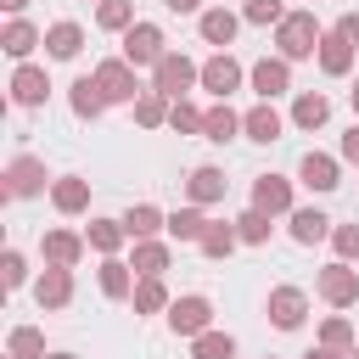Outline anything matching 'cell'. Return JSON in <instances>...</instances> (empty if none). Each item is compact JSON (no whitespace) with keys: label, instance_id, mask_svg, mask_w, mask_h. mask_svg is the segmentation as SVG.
I'll list each match as a JSON object with an SVG mask.
<instances>
[{"label":"cell","instance_id":"obj_4","mask_svg":"<svg viewBox=\"0 0 359 359\" xmlns=\"http://www.w3.org/2000/svg\"><path fill=\"white\" fill-rule=\"evenodd\" d=\"M168 331H174V337H185V342H196L202 331H213V303H208L202 292L174 297V303H168Z\"/></svg>","mask_w":359,"mask_h":359},{"label":"cell","instance_id":"obj_16","mask_svg":"<svg viewBox=\"0 0 359 359\" xmlns=\"http://www.w3.org/2000/svg\"><path fill=\"white\" fill-rule=\"evenodd\" d=\"M224 191H230V180H224V168H213V163L191 168V180H185L191 208H213V202H224Z\"/></svg>","mask_w":359,"mask_h":359},{"label":"cell","instance_id":"obj_19","mask_svg":"<svg viewBox=\"0 0 359 359\" xmlns=\"http://www.w3.org/2000/svg\"><path fill=\"white\" fill-rule=\"evenodd\" d=\"M50 208L67 213V219H79V213L90 208V180H84V174H56V185H50Z\"/></svg>","mask_w":359,"mask_h":359},{"label":"cell","instance_id":"obj_49","mask_svg":"<svg viewBox=\"0 0 359 359\" xmlns=\"http://www.w3.org/2000/svg\"><path fill=\"white\" fill-rule=\"evenodd\" d=\"M348 101H353V112H359V79H353V90H348Z\"/></svg>","mask_w":359,"mask_h":359},{"label":"cell","instance_id":"obj_35","mask_svg":"<svg viewBox=\"0 0 359 359\" xmlns=\"http://www.w3.org/2000/svg\"><path fill=\"white\" fill-rule=\"evenodd\" d=\"M168 112H174V101H168L163 90H146V95L135 101V123H140V129H163Z\"/></svg>","mask_w":359,"mask_h":359},{"label":"cell","instance_id":"obj_7","mask_svg":"<svg viewBox=\"0 0 359 359\" xmlns=\"http://www.w3.org/2000/svg\"><path fill=\"white\" fill-rule=\"evenodd\" d=\"M45 185H56V180L45 174V163H39L34 151H17V157L6 163V191H0V196H11V202H17V196H39Z\"/></svg>","mask_w":359,"mask_h":359},{"label":"cell","instance_id":"obj_9","mask_svg":"<svg viewBox=\"0 0 359 359\" xmlns=\"http://www.w3.org/2000/svg\"><path fill=\"white\" fill-rule=\"evenodd\" d=\"M264 314H269L275 331H297V325L309 320V292H303V286H275L269 303H264Z\"/></svg>","mask_w":359,"mask_h":359},{"label":"cell","instance_id":"obj_52","mask_svg":"<svg viewBox=\"0 0 359 359\" xmlns=\"http://www.w3.org/2000/svg\"><path fill=\"white\" fill-rule=\"evenodd\" d=\"M6 359H11V353H6Z\"/></svg>","mask_w":359,"mask_h":359},{"label":"cell","instance_id":"obj_24","mask_svg":"<svg viewBox=\"0 0 359 359\" xmlns=\"http://www.w3.org/2000/svg\"><path fill=\"white\" fill-rule=\"evenodd\" d=\"M34 303L39 309H67L73 303V269H50L45 264V275L34 280Z\"/></svg>","mask_w":359,"mask_h":359},{"label":"cell","instance_id":"obj_43","mask_svg":"<svg viewBox=\"0 0 359 359\" xmlns=\"http://www.w3.org/2000/svg\"><path fill=\"white\" fill-rule=\"evenodd\" d=\"M331 247H337L342 264H359V224H337L331 230Z\"/></svg>","mask_w":359,"mask_h":359},{"label":"cell","instance_id":"obj_22","mask_svg":"<svg viewBox=\"0 0 359 359\" xmlns=\"http://www.w3.org/2000/svg\"><path fill=\"white\" fill-rule=\"evenodd\" d=\"M79 50H84V28H79L73 17H62V22L45 28V56H50V62H73Z\"/></svg>","mask_w":359,"mask_h":359},{"label":"cell","instance_id":"obj_28","mask_svg":"<svg viewBox=\"0 0 359 359\" xmlns=\"http://www.w3.org/2000/svg\"><path fill=\"white\" fill-rule=\"evenodd\" d=\"M325 118H331V95H320V90H297V101H292V123L297 129H325Z\"/></svg>","mask_w":359,"mask_h":359},{"label":"cell","instance_id":"obj_32","mask_svg":"<svg viewBox=\"0 0 359 359\" xmlns=\"http://www.w3.org/2000/svg\"><path fill=\"white\" fill-rule=\"evenodd\" d=\"M129 303H135V314H168V303H174V297H168V286H163L157 275H140Z\"/></svg>","mask_w":359,"mask_h":359},{"label":"cell","instance_id":"obj_27","mask_svg":"<svg viewBox=\"0 0 359 359\" xmlns=\"http://www.w3.org/2000/svg\"><path fill=\"white\" fill-rule=\"evenodd\" d=\"M67 101H73V118H84V123H95V118L107 112V101H101V90H95V73H79V79L67 84Z\"/></svg>","mask_w":359,"mask_h":359},{"label":"cell","instance_id":"obj_37","mask_svg":"<svg viewBox=\"0 0 359 359\" xmlns=\"http://www.w3.org/2000/svg\"><path fill=\"white\" fill-rule=\"evenodd\" d=\"M6 353H11V359H50V353H45V331H39V325H17V331L6 337Z\"/></svg>","mask_w":359,"mask_h":359},{"label":"cell","instance_id":"obj_51","mask_svg":"<svg viewBox=\"0 0 359 359\" xmlns=\"http://www.w3.org/2000/svg\"><path fill=\"white\" fill-rule=\"evenodd\" d=\"M348 359H359V348H353V353H348Z\"/></svg>","mask_w":359,"mask_h":359},{"label":"cell","instance_id":"obj_54","mask_svg":"<svg viewBox=\"0 0 359 359\" xmlns=\"http://www.w3.org/2000/svg\"><path fill=\"white\" fill-rule=\"evenodd\" d=\"M269 359H275V353H269Z\"/></svg>","mask_w":359,"mask_h":359},{"label":"cell","instance_id":"obj_17","mask_svg":"<svg viewBox=\"0 0 359 359\" xmlns=\"http://www.w3.org/2000/svg\"><path fill=\"white\" fill-rule=\"evenodd\" d=\"M286 230H292V241H297V247H320V241H331V230H337V224H331L320 208H292V213H286Z\"/></svg>","mask_w":359,"mask_h":359},{"label":"cell","instance_id":"obj_3","mask_svg":"<svg viewBox=\"0 0 359 359\" xmlns=\"http://www.w3.org/2000/svg\"><path fill=\"white\" fill-rule=\"evenodd\" d=\"M196 84H202V67H196L185 50H168V56L151 67V90H163L168 101H185Z\"/></svg>","mask_w":359,"mask_h":359},{"label":"cell","instance_id":"obj_14","mask_svg":"<svg viewBox=\"0 0 359 359\" xmlns=\"http://www.w3.org/2000/svg\"><path fill=\"white\" fill-rule=\"evenodd\" d=\"M353 56H359V50L348 45V34H342V28H325L320 56H314V62H320V73H325V79H348V73H353Z\"/></svg>","mask_w":359,"mask_h":359},{"label":"cell","instance_id":"obj_42","mask_svg":"<svg viewBox=\"0 0 359 359\" xmlns=\"http://www.w3.org/2000/svg\"><path fill=\"white\" fill-rule=\"evenodd\" d=\"M0 280H6V292H17V286L28 280V258H22L17 247H6V252H0Z\"/></svg>","mask_w":359,"mask_h":359},{"label":"cell","instance_id":"obj_21","mask_svg":"<svg viewBox=\"0 0 359 359\" xmlns=\"http://www.w3.org/2000/svg\"><path fill=\"white\" fill-rule=\"evenodd\" d=\"M39 45H45V34H39L28 17H11V22H6V34H0V50H6L11 62H28Z\"/></svg>","mask_w":359,"mask_h":359},{"label":"cell","instance_id":"obj_50","mask_svg":"<svg viewBox=\"0 0 359 359\" xmlns=\"http://www.w3.org/2000/svg\"><path fill=\"white\" fill-rule=\"evenodd\" d=\"M50 359H79V353H50Z\"/></svg>","mask_w":359,"mask_h":359},{"label":"cell","instance_id":"obj_45","mask_svg":"<svg viewBox=\"0 0 359 359\" xmlns=\"http://www.w3.org/2000/svg\"><path fill=\"white\" fill-rule=\"evenodd\" d=\"M342 163H359V123L342 129Z\"/></svg>","mask_w":359,"mask_h":359},{"label":"cell","instance_id":"obj_46","mask_svg":"<svg viewBox=\"0 0 359 359\" xmlns=\"http://www.w3.org/2000/svg\"><path fill=\"white\" fill-rule=\"evenodd\" d=\"M174 17H202V0H163Z\"/></svg>","mask_w":359,"mask_h":359},{"label":"cell","instance_id":"obj_38","mask_svg":"<svg viewBox=\"0 0 359 359\" xmlns=\"http://www.w3.org/2000/svg\"><path fill=\"white\" fill-rule=\"evenodd\" d=\"M191 359H236V337L230 331H202L191 342Z\"/></svg>","mask_w":359,"mask_h":359},{"label":"cell","instance_id":"obj_23","mask_svg":"<svg viewBox=\"0 0 359 359\" xmlns=\"http://www.w3.org/2000/svg\"><path fill=\"white\" fill-rule=\"evenodd\" d=\"M135 269L123 264V258H101V269H95V286H101V297H112V303H123V297H135Z\"/></svg>","mask_w":359,"mask_h":359},{"label":"cell","instance_id":"obj_10","mask_svg":"<svg viewBox=\"0 0 359 359\" xmlns=\"http://www.w3.org/2000/svg\"><path fill=\"white\" fill-rule=\"evenodd\" d=\"M247 84H252L258 101H275V95L292 90V62H286V56H264V62L247 67Z\"/></svg>","mask_w":359,"mask_h":359},{"label":"cell","instance_id":"obj_2","mask_svg":"<svg viewBox=\"0 0 359 359\" xmlns=\"http://www.w3.org/2000/svg\"><path fill=\"white\" fill-rule=\"evenodd\" d=\"M95 90H101L107 107H135L151 84H140V73H135L123 56H107V62H95Z\"/></svg>","mask_w":359,"mask_h":359},{"label":"cell","instance_id":"obj_6","mask_svg":"<svg viewBox=\"0 0 359 359\" xmlns=\"http://www.w3.org/2000/svg\"><path fill=\"white\" fill-rule=\"evenodd\" d=\"M168 56V39H163V28L157 22H135L129 34H123V62L140 73V67H157Z\"/></svg>","mask_w":359,"mask_h":359},{"label":"cell","instance_id":"obj_36","mask_svg":"<svg viewBox=\"0 0 359 359\" xmlns=\"http://www.w3.org/2000/svg\"><path fill=\"white\" fill-rule=\"evenodd\" d=\"M208 224H213V219H202V208H174V213H168V236H174V241H202Z\"/></svg>","mask_w":359,"mask_h":359},{"label":"cell","instance_id":"obj_25","mask_svg":"<svg viewBox=\"0 0 359 359\" xmlns=\"http://www.w3.org/2000/svg\"><path fill=\"white\" fill-rule=\"evenodd\" d=\"M236 135H241V112H236L230 101H213V107L202 112V140L224 146V140H236Z\"/></svg>","mask_w":359,"mask_h":359},{"label":"cell","instance_id":"obj_1","mask_svg":"<svg viewBox=\"0 0 359 359\" xmlns=\"http://www.w3.org/2000/svg\"><path fill=\"white\" fill-rule=\"evenodd\" d=\"M320 39H325V28L314 22V11H286L280 28H275V56L309 62V56H320Z\"/></svg>","mask_w":359,"mask_h":359},{"label":"cell","instance_id":"obj_29","mask_svg":"<svg viewBox=\"0 0 359 359\" xmlns=\"http://www.w3.org/2000/svg\"><path fill=\"white\" fill-rule=\"evenodd\" d=\"M84 241H90V252H101V258H118V247L129 241V230H123V219H90Z\"/></svg>","mask_w":359,"mask_h":359},{"label":"cell","instance_id":"obj_47","mask_svg":"<svg viewBox=\"0 0 359 359\" xmlns=\"http://www.w3.org/2000/svg\"><path fill=\"white\" fill-rule=\"evenodd\" d=\"M303 359H348V353H337V348H309Z\"/></svg>","mask_w":359,"mask_h":359},{"label":"cell","instance_id":"obj_44","mask_svg":"<svg viewBox=\"0 0 359 359\" xmlns=\"http://www.w3.org/2000/svg\"><path fill=\"white\" fill-rule=\"evenodd\" d=\"M337 28H342V34H348V45L359 50V11H342V17H337Z\"/></svg>","mask_w":359,"mask_h":359},{"label":"cell","instance_id":"obj_18","mask_svg":"<svg viewBox=\"0 0 359 359\" xmlns=\"http://www.w3.org/2000/svg\"><path fill=\"white\" fill-rule=\"evenodd\" d=\"M280 129H286V118H280L269 101H258V107H247V112H241V135H247V140H258V146H275V140H280Z\"/></svg>","mask_w":359,"mask_h":359},{"label":"cell","instance_id":"obj_8","mask_svg":"<svg viewBox=\"0 0 359 359\" xmlns=\"http://www.w3.org/2000/svg\"><path fill=\"white\" fill-rule=\"evenodd\" d=\"M241 79H247V67H241L230 50H213V56L202 62V90H208L213 101H230V95L241 90Z\"/></svg>","mask_w":359,"mask_h":359},{"label":"cell","instance_id":"obj_48","mask_svg":"<svg viewBox=\"0 0 359 359\" xmlns=\"http://www.w3.org/2000/svg\"><path fill=\"white\" fill-rule=\"evenodd\" d=\"M0 6H6L11 17H22V11H28V0H0Z\"/></svg>","mask_w":359,"mask_h":359},{"label":"cell","instance_id":"obj_5","mask_svg":"<svg viewBox=\"0 0 359 359\" xmlns=\"http://www.w3.org/2000/svg\"><path fill=\"white\" fill-rule=\"evenodd\" d=\"M314 292H320L331 309H353V303H359V269L342 264V258H331V264L314 275Z\"/></svg>","mask_w":359,"mask_h":359},{"label":"cell","instance_id":"obj_12","mask_svg":"<svg viewBox=\"0 0 359 359\" xmlns=\"http://www.w3.org/2000/svg\"><path fill=\"white\" fill-rule=\"evenodd\" d=\"M45 95H50V73L39 62H17L11 67V101L17 107H45Z\"/></svg>","mask_w":359,"mask_h":359},{"label":"cell","instance_id":"obj_41","mask_svg":"<svg viewBox=\"0 0 359 359\" xmlns=\"http://www.w3.org/2000/svg\"><path fill=\"white\" fill-rule=\"evenodd\" d=\"M202 112H208V107H196V101H174L168 129H174V135H202Z\"/></svg>","mask_w":359,"mask_h":359},{"label":"cell","instance_id":"obj_20","mask_svg":"<svg viewBox=\"0 0 359 359\" xmlns=\"http://www.w3.org/2000/svg\"><path fill=\"white\" fill-rule=\"evenodd\" d=\"M236 28H241V17H236L230 6H213V11H202V17H196V34H202V45H219V50H230Z\"/></svg>","mask_w":359,"mask_h":359},{"label":"cell","instance_id":"obj_34","mask_svg":"<svg viewBox=\"0 0 359 359\" xmlns=\"http://www.w3.org/2000/svg\"><path fill=\"white\" fill-rule=\"evenodd\" d=\"M140 17H135V0H101L95 6V28H107V34H129Z\"/></svg>","mask_w":359,"mask_h":359},{"label":"cell","instance_id":"obj_26","mask_svg":"<svg viewBox=\"0 0 359 359\" xmlns=\"http://www.w3.org/2000/svg\"><path fill=\"white\" fill-rule=\"evenodd\" d=\"M123 230H129V241H157V230H168V213L157 202H135L123 213Z\"/></svg>","mask_w":359,"mask_h":359},{"label":"cell","instance_id":"obj_40","mask_svg":"<svg viewBox=\"0 0 359 359\" xmlns=\"http://www.w3.org/2000/svg\"><path fill=\"white\" fill-rule=\"evenodd\" d=\"M280 17H286L280 0H247L241 6V22H252V28H280Z\"/></svg>","mask_w":359,"mask_h":359},{"label":"cell","instance_id":"obj_33","mask_svg":"<svg viewBox=\"0 0 359 359\" xmlns=\"http://www.w3.org/2000/svg\"><path fill=\"white\" fill-rule=\"evenodd\" d=\"M236 236H241V247H264V241L275 236V219L258 213V208H241V213H236Z\"/></svg>","mask_w":359,"mask_h":359},{"label":"cell","instance_id":"obj_53","mask_svg":"<svg viewBox=\"0 0 359 359\" xmlns=\"http://www.w3.org/2000/svg\"><path fill=\"white\" fill-rule=\"evenodd\" d=\"M95 6H101V0H95Z\"/></svg>","mask_w":359,"mask_h":359},{"label":"cell","instance_id":"obj_31","mask_svg":"<svg viewBox=\"0 0 359 359\" xmlns=\"http://www.w3.org/2000/svg\"><path fill=\"white\" fill-rule=\"evenodd\" d=\"M174 264V252H168V241H135V258H129V269L135 275H157L163 280V269Z\"/></svg>","mask_w":359,"mask_h":359},{"label":"cell","instance_id":"obj_39","mask_svg":"<svg viewBox=\"0 0 359 359\" xmlns=\"http://www.w3.org/2000/svg\"><path fill=\"white\" fill-rule=\"evenodd\" d=\"M320 348H337V353H353L359 342H353V325L342 320V314H331L325 325H320Z\"/></svg>","mask_w":359,"mask_h":359},{"label":"cell","instance_id":"obj_15","mask_svg":"<svg viewBox=\"0 0 359 359\" xmlns=\"http://www.w3.org/2000/svg\"><path fill=\"white\" fill-rule=\"evenodd\" d=\"M297 180L309 185V191H337L342 185V163L331 157V151H303V163H297Z\"/></svg>","mask_w":359,"mask_h":359},{"label":"cell","instance_id":"obj_11","mask_svg":"<svg viewBox=\"0 0 359 359\" xmlns=\"http://www.w3.org/2000/svg\"><path fill=\"white\" fill-rule=\"evenodd\" d=\"M84 252H90V241H84L79 230H45V236H39V258H45L50 269H79Z\"/></svg>","mask_w":359,"mask_h":359},{"label":"cell","instance_id":"obj_13","mask_svg":"<svg viewBox=\"0 0 359 359\" xmlns=\"http://www.w3.org/2000/svg\"><path fill=\"white\" fill-rule=\"evenodd\" d=\"M252 208L269 213V219L292 213V208H297V202H292V180H286V174H258V180H252Z\"/></svg>","mask_w":359,"mask_h":359},{"label":"cell","instance_id":"obj_30","mask_svg":"<svg viewBox=\"0 0 359 359\" xmlns=\"http://www.w3.org/2000/svg\"><path fill=\"white\" fill-rule=\"evenodd\" d=\"M196 247H202V258L224 264V258H230V252L241 247V236H236V219H213V224H208V236H202Z\"/></svg>","mask_w":359,"mask_h":359}]
</instances>
